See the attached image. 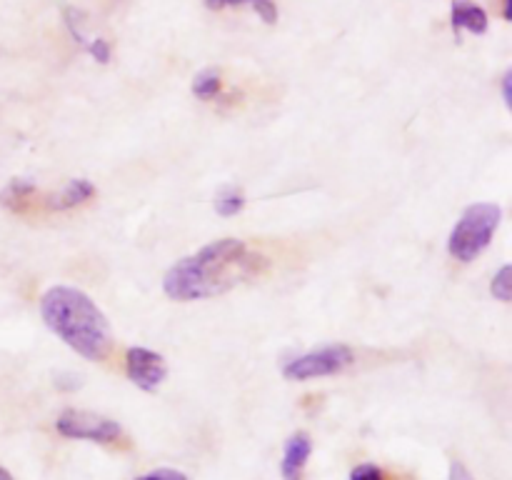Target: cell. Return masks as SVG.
<instances>
[{
    "label": "cell",
    "mask_w": 512,
    "mask_h": 480,
    "mask_svg": "<svg viewBox=\"0 0 512 480\" xmlns=\"http://www.w3.org/2000/svg\"><path fill=\"white\" fill-rule=\"evenodd\" d=\"M268 268V260L250 248L245 240L223 238L203 245L198 253L180 258L165 273L163 290L175 303L215 298L248 280L258 278Z\"/></svg>",
    "instance_id": "6da1fadb"
},
{
    "label": "cell",
    "mask_w": 512,
    "mask_h": 480,
    "mask_svg": "<svg viewBox=\"0 0 512 480\" xmlns=\"http://www.w3.org/2000/svg\"><path fill=\"white\" fill-rule=\"evenodd\" d=\"M43 323L63 340L68 348L85 360H105L113 348V328L88 293L75 285H53L40 298Z\"/></svg>",
    "instance_id": "7a4b0ae2"
},
{
    "label": "cell",
    "mask_w": 512,
    "mask_h": 480,
    "mask_svg": "<svg viewBox=\"0 0 512 480\" xmlns=\"http://www.w3.org/2000/svg\"><path fill=\"white\" fill-rule=\"evenodd\" d=\"M503 220V208L498 203H473L465 208L460 220L455 223L453 233H450L448 250L455 260L460 263H473L483 255L490 240L498 233V225Z\"/></svg>",
    "instance_id": "3957f363"
},
{
    "label": "cell",
    "mask_w": 512,
    "mask_h": 480,
    "mask_svg": "<svg viewBox=\"0 0 512 480\" xmlns=\"http://www.w3.org/2000/svg\"><path fill=\"white\" fill-rule=\"evenodd\" d=\"M355 360L353 350L343 343L325 345V348L310 350V353L298 355L283 368V375L288 380H315L325 375H335L348 368Z\"/></svg>",
    "instance_id": "277c9868"
},
{
    "label": "cell",
    "mask_w": 512,
    "mask_h": 480,
    "mask_svg": "<svg viewBox=\"0 0 512 480\" xmlns=\"http://www.w3.org/2000/svg\"><path fill=\"white\" fill-rule=\"evenodd\" d=\"M55 430L70 440H93V443H118L123 438V428L105 415L90 410H63L55 420Z\"/></svg>",
    "instance_id": "5b68a950"
},
{
    "label": "cell",
    "mask_w": 512,
    "mask_h": 480,
    "mask_svg": "<svg viewBox=\"0 0 512 480\" xmlns=\"http://www.w3.org/2000/svg\"><path fill=\"white\" fill-rule=\"evenodd\" d=\"M125 370H128V378L145 393L158 390V385L168 375V365H165L163 355L143 348V345L128 348V353H125Z\"/></svg>",
    "instance_id": "8992f818"
},
{
    "label": "cell",
    "mask_w": 512,
    "mask_h": 480,
    "mask_svg": "<svg viewBox=\"0 0 512 480\" xmlns=\"http://www.w3.org/2000/svg\"><path fill=\"white\" fill-rule=\"evenodd\" d=\"M310 453H313V440H310L308 433L290 435L283 450V460H280V473H283V480H300Z\"/></svg>",
    "instance_id": "52a82bcc"
},
{
    "label": "cell",
    "mask_w": 512,
    "mask_h": 480,
    "mask_svg": "<svg viewBox=\"0 0 512 480\" xmlns=\"http://www.w3.org/2000/svg\"><path fill=\"white\" fill-rule=\"evenodd\" d=\"M450 23L455 30H470L475 35H483L488 30V13L470 0H455L450 8Z\"/></svg>",
    "instance_id": "ba28073f"
},
{
    "label": "cell",
    "mask_w": 512,
    "mask_h": 480,
    "mask_svg": "<svg viewBox=\"0 0 512 480\" xmlns=\"http://www.w3.org/2000/svg\"><path fill=\"white\" fill-rule=\"evenodd\" d=\"M95 195V185L90 180H70L53 200H50V208L55 210H65V208H75V205L85 203Z\"/></svg>",
    "instance_id": "9c48e42d"
},
{
    "label": "cell",
    "mask_w": 512,
    "mask_h": 480,
    "mask_svg": "<svg viewBox=\"0 0 512 480\" xmlns=\"http://www.w3.org/2000/svg\"><path fill=\"white\" fill-rule=\"evenodd\" d=\"M243 205L245 195L240 193V188H235V185H225V188H220L218 195H215V210H218V215H223V218L238 215L240 210H243Z\"/></svg>",
    "instance_id": "30bf717a"
},
{
    "label": "cell",
    "mask_w": 512,
    "mask_h": 480,
    "mask_svg": "<svg viewBox=\"0 0 512 480\" xmlns=\"http://www.w3.org/2000/svg\"><path fill=\"white\" fill-rule=\"evenodd\" d=\"M220 73L218 70L208 68V70H200L193 80V93L198 95L200 100H210L220 93Z\"/></svg>",
    "instance_id": "8fae6325"
},
{
    "label": "cell",
    "mask_w": 512,
    "mask_h": 480,
    "mask_svg": "<svg viewBox=\"0 0 512 480\" xmlns=\"http://www.w3.org/2000/svg\"><path fill=\"white\" fill-rule=\"evenodd\" d=\"M510 275H512L510 265H503V268L493 275V283H490V293H493V298H498L500 303H510L512 298Z\"/></svg>",
    "instance_id": "7c38bea8"
},
{
    "label": "cell",
    "mask_w": 512,
    "mask_h": 480,
    "mask_svg": "<svg viewBox=\"0 0 512 480\" xmlns=\"http://www.w3.org/2000/svg\"><path fill=\"white\" fill-rule=\"evenodd\" d=\"M35 193V185L33 183H25V180H13V183L5 188L3 193V203L8 205V208H18L20 203H23L28 195Z\"/></svg>",
    "instance_id": "4fadbf2b"
},
{
    "label": "cell",
    "mask_w": 512,
    "mask_h": 480,
    "mask_svg": "<svg viewBox=\"0 0 512 480\" xmlns=\"http://www.w3.org/2000/svg\"><path fill=\"white\" fill-rule=\"evenodd\" d=\"M253 10L260 15V20L268 25H273L275 20H278V5H275L273 0H255Z\"/></svg>",
    "instance_id": "5bb4252c"
},
{
    "label": "cell",
    "mask_w": 512,
    "mask_h": 480,
    "mask_svg": "<svg viewBox=\"0 0 512 480\" xmlns=\"http://www.w3.org/2000/svg\"><path fill=\"white\" fill-rule=\"evenodd\" d=\"M350 480H385V473L373 463H363L350 473Z\"/></svg>",
    "instance_id": "9a60e30c"
},
{
    "label": "cell",
    "mask_w": 512,
    "mask_h": 480,
    "mask_svg": "<svg viewBox=\"0 0 512 480\" xmlns=\"http://www.w3.org/2000/svg\"><path fill=\"white\" fill-rule=\"evenodd\" d=\"M135 480H188V475L180 473L175 468H158V470H150V473L140 475Z\"/></svg>",
    "instance_id": "2e32d148"
},
{
    "label": "cell",
    "mask_w": 512,
    "mask_h": 480,
    "mask_svg": "<svg viewBox=\"0 0 512 480\" xmlns=\"http://www.w3.org/2000/svg\"><path fill=\"white\" fill-rule=\"evenodd\" d=\"M88 50H90V55H93V58L98 60V63H108V60H110V45H108V40L95 38L93 43H88Z\"/></svg>",
    "instance_id": "e0dca14e"
},
{
    "label": "cell",
    "mask_w": 512,
    "mask_h": 480,
    "mask_svg": "<svg viewBox=\"0 0 512 480\" xmlns=\"http://www.w3.org/2000/svg\"><path fill=\"white\" fill-rule=\"evenodd\" d=\"M255 0H205L210 10H223V8H235V5H253Z\"/></svg>",
    "instance_id": "ac0fdd59"
},
{
    "label": "cell",
    "mask_w": 512,
    "mask_h": 480,
    "mask_svg": "<svg viewBox=\"0 0 512 480\" xmlns=\"http://www.w3.org/2000/svg\"><path fill=\"white\" fill-rule=\"evenodd\" d=\"M450 480H475V478L468 473V468H465L460 460H453V465H450Z\"/></svg>",
    "instance_id": "d6986e66"
},
{
    "label": "cell",
    "mask_w": 512,
    "mask_h": 480,
    "mask_svg": "<svg viewBox=\"0 0 512 480\" xmlns=\"http://www.w3.org/2000/svg\"><path fill=\"white\" fill-rule=\"evenodd\" d=\"M503 100H505V108H510V103H512V98H510V85H512V73L508 70V73L503 75Z\"/></svg>",
    "instance_id": "ffe728a7"
},
{
    "label": "cell",
    "mask_w": 512,
    "mask_h": 480,
    "mask_svg": "<svg viewBox=\"0 0 512 480\" xmlns=\"http://www.w3.org/2000/svg\"><path fill=\"white\" fill-rule=\"evenodd\" d=\"M503 13H505V18H512V0H503Z\"/></svg>",
    "instance_id": "44dd1931"
},
{
    "label": "cell",
    "mask_w": 512,
    "mask_h": 480,
    "mask_svg": "<svg viewBox=\"0 0 512 480\" xmlns=\"http://www.w3.org/2000/svg\"><path fill=\"white\" fill-rule=\"evenodd\" d=\"M0 480H15V478H13V475H10V473H8V470H5V468H3V465H0Z\"/></svg>",
    "instance_id": "7402d4cb"
}]
</instances>
